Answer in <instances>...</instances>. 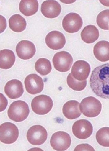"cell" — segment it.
Instances as JSON below:
<instances>
[{
	"label": "cell",
	"mask_w": 109,
	"mask_h": 151,
	"mask_svg": "<svg viewBox=\"0 0 109 151\" xmlns=\"http://www.w3.org/2000/svg\"><path fill=\"white\" fill-rule=\"evenodd\" d=\"M0 140L3 143L10 144L16 142L19 135V129L15 125L5 122L0 126Z\"/></svg>",
	"instance_id": "5b68a950"
},
{
	"label": "cell",
	"mask_w": 109,
	"mask_h": 151,
	"mask_svg": "<svg viewBox=\"0 0 109 151\" xmlns=\"http://www.w3.org/2000/svg\"><path fill=\"white\" fill-rule=\"evenodd\" d=\"M1 112L3 111L6 109L8 104V102L7 99L4 96L3 94L1 93Z\"/></svg>",
	"instance_id": "83f0119b"
},
{
	"label": "cell",
	"mask_w": 109,
	"mask_h": 151,
	"mask_svg": "<svg viewBox=\"0 0 109 151\" xmlns=\"http://www.w3.org/2000/svg\"><path fill=\"white\" fill-rule=\"evenodd\" d=\"M4 91L9 98L18 99L24 92L22 83L20 80L16 79L9 81L5 85Z\"/></svg>",
	"instance_id": "2e32d148"
},
{
	"label": "cell",
	"mask_w": 109,
	"mask_h": 151,
	"mask_svg": "<svg viewBox=\"0 0 109 151\" xmlns=\"http://www.w3.org/2000/svg\"><path fill=\"white\" fill-rule=\"evenodd\" d=\"M63 113L68 119L74 120L78 118L82 114L79 109V103L74 100L66 102L63 106Z\"/></svg>",
	"instance_id": "e0dca14e"
},
{
	"label": "cell",
	"mask_w": 109,
	"mask_h": 151,
	"mask_svg": "<svg viewBox=\"0 0 109 151\" xmlns=\"http://www.w3.org/2000/svg\"><path fill=\"white\" fill-rule=\"evenodd\" d=\"M67 83L69 88L76 91H80L84 90L87 85V81H79L75 79L71 73L67 76Z\"/></svg>",
	"instance_id": "d4e9b609"
},
{
	"label": "cell",
	"mask_w": 109,
	"mask_h": 151,
	"mask_svg": "<svg viewBox=\"0 0 109 151\" xmlns=\"http://www.w3.org/2000/svg\"><path fill=\"white\" fill-rule=\"evenodd\" d=\"M53 105V101L51 98L44 95L34 98L31 104L33 111L38 115L48 114L52 109Z\"/></svg>",
	"instance_id": "277c9868"
},
{
	"label": "cell",
	"mask_w": 109,
	"mask_h": 151,
	"mask_svg": "<svg viewBox=\"0 0 109 151\" xmlns=\"http://www.w3.org/2000/svg\"><path fill=\"white\" fill-rule=\"evenodd\" d=\"M97 22L100 28L104 30H109V10L101 12L98 15Z\"/></svg>",
	"instance_id": "484cf974"
},
{
	"label": "cell",
	"mask_w": 109,
	"mask_h": 151,
	"mask_svg": "<svg viewBox=\"0 0 109 151\" xmlns=\"http://www.w3.org/2000/svg\"><path fill=\"white\" fill-rule=\"evenodd\" d=\"M91 71V67L89 64L84 60H78L73 65L71 74L73 77L79 81L86 80Z\"/></svg>",
	"instance_id": "4fadbf2b"
},
{
	"label": "cell",
	"mask_w": 109,
	"mask_h": 151,
	"mask_svg": "<svg viewBox=\"0 0 109 151\" xmlns=\"http://www.w3.org/2000/svg\"><path fill=\"white\" fill-rule=\"evenodd\" d=\"M90 84L92 91L98 96L109 99V63L99 66L93 70Z\"/></svg>",
	"instance_id": "6da1fadb"
},
{
	"label": "cell",
	"mask_w": 109,
	"mask_h": 151,
	"mask_svg": "<svg viewBox=\"0 0 109 151\" xmlns=\"http://www.w3.org/2000/svg\"><path fill=\"white\" fill-rule=\"evenodd\" d=\"M48 134L44 127L41 125H35L28 131L27 137L28 141L33 145L39 146L43 144L48 138Z\"/></svg>",
	"instance_id": "8992f818"
},
{
	"label": "cell",
	"mask_w": 109,
	"mask_h": 151,
	"mask_svg": "<svg viewBox=\"0 0 109 151\" xmlns=\"http://www.w3.org/2000/svg\"><path fill=\"white\" fill-rule=\"evenodd\" d=\"M61 10V5L55 1H45L42 4V13L47 18L52 19L57 17L60 14Z\"/></svg>",
	"instance_id": "9a60e30c"
},
{
	"label": "cell",
	"mask_w": 109,
	"mask_h": 151,
	"mask_svg": "<svg viewBox=\"0 0 109 151\" xmlns=\"http://www.w3.org/2000/svg\"><path fill=\"white\" fill-rule=\"evenodd\" d=\"M0 67L3 69L10 68L14 64L16 57L12 51L7 49L0 51Z\"/></svg>",
	"instance_id": "44dd1931"
},
{
	"label": "cell",
	"mask_w": 109,
	"mask_h": 151,
	"mask_svg": "<svg viewBox=\"0 0 109 151\" xmlns=\"http://www.w3.org/2000/svg\"><path fill=\"white\" fill-rule=\"evenodd\" d=\"M25 88L27 92L32 95L42 92L44 88L42 78L36 74L28 75L25 80Z\"/></svg>",
	"instance_id": "8fae6325"
},
{
	"label": "cell",
	"mask_w": 109,
	"mask_h": 151,
	"mask_svg": "<svg viewBox=\"0 0 109 151\" xmlns=\"http://www.w3.org/2000/svg\"><path fill=\"white\" fill-rule=\"evenodd\" d=\"M81 37L85 43H93L99 37V30L95 25H90L84 27L81 33Z\"/></svg>",
	"instance_id": "d6986e66"
},
{
	"label": "cell",
	"mask_w": 109,
	"mask_h": 151,
	"mask_svg": "<svg viewBox=\"0 0 109 151\" xmlns=\"http://www.w3.org/2000/svg\"><path fill=\"white\" fill-rule=\"evenodd\" d=\"M19 10L26 16L33 15L38 12V2L36 0H22L19 4Z\"/></svg>",
	"instance_id": "ffe728a7"
},
{
	"label": "cell",
	"mask_w": 109,
	"mask_h": 151,
	"mask_svg": "<svg viewBox=\"0 0 109 151\" xmlns=\"http://www.w3.org/2000/svg\"><path fill=\"white\" fill-rule=\"evenodd\" d=\"M73 59L71 55L65 51H61L56 54L53 57V62L55 68L58 71L65 72L69 70Z\"/></svg>",
	"instance_id": "52a82bcc"
},
{
	"label": "cell",
	"mask_w": 109,
	"mask_h": 151,
	"mask_svg": "<svg viewBox=\"0 0 109 151\" xmlns=\"http://www.w3.org/2000/svg\"><path fill=\"white\" fill-rule=\"evenodd\" d=\"M45 42L49 48L54 50H61L64 47L66 44L65 36L58 31L50 32L46 36Z\"/></svg>",
	"instance_id": "5bb4252c"
},
{
	"label": "cell",
	"mask_w": 109,
	"mask_h": 151,
	"mask_svg": "<svg viewBox=\"0 0 109 151\" xmlns=\"http://www.w3.org/2000/svg\"><path fill=\"white\" fill-rule=\"evenodd\" d=\"M17 55L19 58L23 60H28L34 56L36 52L35 45L27 40H21L16 47Z\"/></svg>",
	"instance_id": "7c38bea8"
},
{
	"label": "cell",
	"mask_w": 109,
	"mask_h": 151,
	"mask_svg": "<svg viewBox=\"0 0 109 151\" xmlns=\"http://www.w3.org/2000/svg\"><path fill=\"white\" fill-rule=\"evenodd\" d=\"M83 25L82 17L76 13L71 12L64 17L62 22L63 29L70 33L77 32L80 30Z\"/></svg>",
	"instance_id": "9c48e42d"
},
{
	"label": "cell",
	"mask_w": 109,
	"mask_h": 151,
	"mask_svg": "<svg viewBox=\"0 0 109 151\" xmlns=\"http://www.w3.org/2000/svg\"><path fill=\"white\" fill-rule=\"evenodd\" d=\"M71 139L69 134L64 131H58L52 135L50 140L51 145L56 151H65L70 147Z\"/></svg>",
	"instance_id": "ba28073f"
},
{
	"label": "cell",
	"mask_w": 109,
	"mask_h": 151,
	"mask_svg": "<svg viewBox=\"0 0 109 151\" xmlns=\"http://www.w3.org/2000/svg\"><path fill=\"white\" fill-rule=\"evenodd\" d=\"M101 103L95 97L90 96L83 99L80 104V109L84 115L94 118L99 115L101 111Z\"/></svg>",
	"instance_id": "3957f363"
},
{
	"label": "cell",
	"mask_w": 109,
	"mask_h": 151,
	"mask_svg": "<svg viewBox=\"0 0 109 151\" xmlns=\"http://www.w3.org/2000/svg\"><path fill=\"white\" fill-rule=\"evenodd\" d=\"M94 55L98 60L104 62L109 60V42L102 40L96 44L93 49Z\"/></svg>",
	"instance_id": "ac0fdd59"
},
{
	"label": "cell",
	"mask_w": 109,
	"mask_h": 151,
	"mask_svg": "<svg viewBox=\"0 0 109 151\" xmlns=\"http://www.w3.org/2000/svg\"><path fill=\"white\" fill-rule=\"evenodd\" d=\"M9 23L10 29L16 32L20 33L24 31L27 26L26 20L19 14H14L11 17Z\"/></svg>",
	"instance_id": "7402d4cb"
},
{
	"label": "cell",
	"mask_w": 109,
	"mask_h": 151,
	"mask_svg": "<svg viewBox=\"0 0 109 151\" xmlns=\"http://www.w3.org/2000/svg\"><path fill=\"white\" fill-rule=\"evenodd\" d=\"M29 112L27 104L24 101L19 100L11 104L8 110V115L10 120L18 122L26 119Z\"/></svg>",
	"instance_id": "7a4b0ae2"
},
{
	"label": "cell",
	"mask_w": 109,
	"mask_h": 151,
	"mask_svg": "<svg viewBox=\"0 0 109 151\" xmlns=\"http://www.w3.org/2000/svg\"><path fill=\"white\" fill-rule=\"evenodd\" d=\"M72 132L79 139H85L92 135L93 127L91 123L88 120H80L76 121L72 127Z\"/></svg>",
	"instance_id": "30bf717a"
},
{
	"label": "cell",
	"mask_w": 109,
	"mask_h": 151,
	"mask_svg": "<svg viewBox=\"0 0 109 151\" xmlns=\"http://www.w3.org/2000/svg\"><path fill=\"white\" fill-rule=\"evenodd\" d=\"M36 71L42 76H46L50 73L52 67L50 60L45 58H40L36 61L35 65Z\"/></svg>",
	"instance_id": "603a6c76"
},
{
	"label": "cell",
	"mask_w": 109,
	"mask_h": 151,
	"mask_svg": "<svg viewBox=\"0 0 109 151\" xmlns=\"http://www.w3.org/2000/svg\"><path fill=\"white\" fill-rule=\"evenodd\" d=\"M95 151L92 147L88 144L79 145L76 147L74 151Z\"/></svg>",
	"instance_id": "4316f807"
},
{
	"label": "cell",
	"mask_w": 109,
	"mask_h": 151,
	"mask_svg": "<svg viewBox=\"0 0 109 151\" xmlns=\"http://www.w3.org/2000/svg\"><path fill=\"white\" fill-rule=\"evenodd\" d=\"M96 138L100 145L109 147V127H104L100 129L96 134Z\"/></svg>",
	"instance_id": "cb8c5ba5"
}]
</instances>
